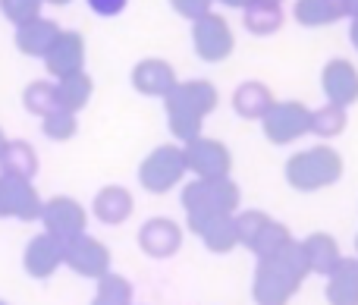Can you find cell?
<instances>
[{"label": "cell", "mask_w": 358, "mask_h": 305, "mask_svg": "<svg viewBox=\"0 0 358 305\" xmlns=\"http://www.w3.org/2000/svg\"><path fill=\"white\" fill-rule=\"evenodd\" d=\"M349 126V111L340 104H321L311 111V136L317 139H336Z\"/></svg>", "instance_id": "cell-28"}, {"label": "cell", "mask_w": 358, "mask_h": 305, "mask_svg": "<svg viewBox=\"0 0 358 305\" xmlns=\"http://www.w3.org/2000/svg\"><path fill=\"white\" fill-rule=\"evenodd\" d=\"M44 3H50V6H66V3H73V0H44Z\"/></svg>", "instance_id": "cell-40"}, {"label": "cell", "mask_w": 358, "mask_h": 305, "mask_svg": "<svg viewBox=\"0 0 358 305\" xmlns=\"http://www.w3.org/2000/svg\"><path fill=\"white\" fill-rule=\"evenodd\" d=\"M136 211V199L126 186L120 183H110V186H101L92 199V214L107 227H120L132 218Z\"/></svg>", "instance_id": "cell-17"}, {"label": "cell", "mask_w": 358, "mask_h": 305, "mask_svg": "<svg viewBox=\"0 0 358 305\" xmlns=\"http://www.w3.org/2000/svg\"><path fill=\"white\" fill-rule=\"evenodd\" d=\"M94 94V79L82 69L76 76H66V79H57V98H60V107L69 113H79L82 107H88Z\"/></svg>", "instance_id": "cell-25"}, {"label": "cell", "mask_w": 358, "mask_h": 305, "mask_svg": "<svg viewBox=\"0 0 358 305\" xmlns=\"http://www.w3.org/2000/svg\"><path fill=\"white\" fill-rule=\"evenodd\" d=\"M255 3H273V6H280L283 0H255Z\"/></svg>", "instance_id": "cell-41"}, {"label": "cell", "mask_w": 358, "mask_h": 305, "mask_svg": "<svg viewBox=\"0 0 358 305\" xmlns=\"http://www.w3.org/2000/svg\"><path fill=\"white\" fill-rule=\"evenodd\" d=\"M321 88L327 104H340V107H352L358 104V69L352 60L346 57H334L324 63L321 69Z\"/></svg>", "instance_id": "cell-13"}, {"label": "cell", "mask_w": 358, "mask_h": 305, "mask_svg": "<svg viewBox=\"0 0 358 305\" xmlns=\"http://www.w3.org/2000/svg\"><path fill=\"white\" fill-rule=\"evenodd\" d=\"M292 239L296 236L289 233V227L280 224V220H271V224L258 233V239L248 246V252H252L255 258H267V255H273V252H280L283 246H289Z\"/></svg>", "instance_id": "cell-30"}, {"label": "cell", "mask_w": 358, "mask_h": 305, "mask_svg": "<svg viewBox=\"0 0 358 305\" xmlns=\"http://www.w3.org/2000/svg\"><path fill=\"white\" fill-rule=\"evenodd\" d=\"M6 142H10V139H6V132H3V126H0V155H3V148H6Z\"/></svg>", "instance_id": "cell-39"}, {"label": "cell", "mask_w": 358, "mask_h": 305, "mask_svg": "<svg viewBox=\"0 0 358 305\" xmlns=\"http://www.w3.org/2000/svg\"><path fill=\"white\" fill-rule=\"evenodd\" d=\"M41 10H44V0H0V13H3L6 22H13V29L38 19Z\"/></svg>", "instance_id": "cell-33"}, {"label": "cell", "mask_w": 358, "mask_h": 305, "mask_svg": "<svg viewBox=\"0 0 358 305\" xmlns=\"http://www.w3.org/2000/svg\"><path fill=\"white\" fill-rule=\"evenodd\" d=\"M343 170H346L343 155L334 145L321 142V145H311V148L289 155L283 173H286V183L296 192H321V189L336 186L343 180Z\"/></svg>", "instance_id": "cell-4"}, {"label": "cell", "mask_w": 358, "mask_h": 305, "mask_svg": "<svg viewBox=\"0 0 358 305\" xmlns=\"http://www.w3.org/2000/svg\"><path fill=\"white\" fill-rule=\"evenodd\" d=\"M110 249L94 236H79L73 243H66V268L76 271L79 277L88 281H101L104 274H110Z\"/></svg>", "instance_id": "cell-12"}, {"label": "cell", "mask_w": 358, "mask_h": 305, "mask_svg": "<svg viewBox=\"0 0 358 305\" xmlns=\"http://www.w3.org/2000/svg\"><path fill=\"white\" fill-rule=\"evenodd\" d=\"M0 305H10V302H3V299H0Z\"/></svg>", "instance_id": "cell-43"}, {"label": "cell", "mask_w": 358, "mask_h": 305, "mask_svg": "<svg viewBox=\"0 0 358 305\" xmlns=\"http://www.w3.org/2000/svg\"><path fill=\"white\" fill-rule=\"evenodd\" d=\"M22 268H25V274L35 277V281L54 277L60 268H66V243H60L57 236H50V233H44V230L35 233L22 252Z\"/></svg>", "instance_id": "cell-11"}, {"label": "cell", "mask_w": 358, "mask_h": 305, "mask_svg": "<svg viewBox=\"0 0 358 305\" xmlns=\"http://www.w3.org/2000/svg\"><path fill=\"white\" fill-rule=\"evenodd\" d=\"M324 296H327V305H358V258L355 255H346L327 274Z\"/></svg>", "instance_id": "cell-21"}, {"label": "cell", "mask_w": 358, "mask_h": 305, "mask_svg": "<svg viewBox=\"0 0 358 305\" xmlns=\"http://www.w3.org/2000/svg\"><path fill=\"white\" fill-rule=\"evenodd\" d=\"M38 151L31 142H25V139H10L3 148V155H0V173L6 176H16V180H35L38 176Z\"/></svg>", "instance_id": "cell-22"}, {"label": "cell", "mask_w": 358, "mask_h": 305, "mask_svg": "<svg viewBox=\"0 0 358 305\" xmlns=\"http://www.w3.org/2000/svg\"><path fill=\"white\" fill-rule=\"evenodd\" d=\"M261 129L271 145H292L311 132V111L302 101H277L261 120Z\"/></svg>", "instance_id": "cell-6"}, {"label": "cell", "mask_w": 358, "mask_h": 305, "mask_svg": "<svg viewBox=\"0 0 358 305\" xmlns=\"http://www.w3.org/2000/svg\"><path fill=\"white\" fill-rule=\"evenodd\" d=\"M192 48H195L198 60L223 63L236 50V35L220 13H208L198 22H192Z\"/></svg>", "instance_id": "cell-9"}, {"label": "cell", "mask_w": 358, "mask_h": 305, "mask_svg": "<svg viewBox=\"0 0 358 305\" xmlns=\"http://www.w3.org/2000/svg\"><path fill=\"white\" fill-rule=\"evenodd\" d=\"M355 258H358V236H355Z\"/></svg>", "instance_id": "cell-42"}, {"label": "cell", "mask_w": 358, "mask_h": 305, "mask_svg": "<svg viewBox=\"0 0 358 305\" xmlns=\"http://www.w3.org/2000/svg\"><path fill=\"white\" fill-rule=\"evenodd\" d=\"M217 3H223V6H233V10H245V6H252L255 0H217Z\"/></svg>", "instance_id": "cell-37"}, {"label": "cell", "mask_w": 358, "mask_h": 305, "mask_svg": "<svg viewBox=\"0 0 358 305\" xmlns=\"http://www.w3.org/2000/svg\"><path fill=\"white\" fill-rule=\"evenodd\" d=\"M198 239L204 243V249L214 252V255H227L239 246V230H236V214L233 218H217L210 224H204L201 230L195 233Z\"/></svg>", "instance_id": "cell-24"}, {"label": "cell", "mask_w": 358, "mask_h": 305, "mask_svg": "<svg viewBox=\"0 0 358 305\" xmlns=\"http://www.w3.org/2000/svg\"><path fill=\"white\" fill-rule=\"evenodd\" d=\"M305 277H308V264L299 239H292L273 255L258 258L252 277V299L255 305H289L292 296L302 290Z\"/></svg>", "instance_id": "cell-1"}, {"label": "cell", "mask_w": 358, "mask_h": 305, "mask_svg": "<svg viewBox=\"0 0 358 305\" xmlns=\"http://www.w3.org/2000/svg\"><path fill=\"white\" fill-rule=\"evenodd\" d=\"M44 66L54 79H66V76H76L85 69V38L79 31L63 29L57 35V41L50 44L48 57H44Z\"/></svg>", "instance_id": "cell-16"}, {"label": "cell", "mask_w": 358, "mask_h": 305, "mask_svg": "<svg viewBox=\"0 0 358 305\" xmlns=\"http://www.w3.org/2000/svg\"><path fill=\"white\" fill-rule=\"evenodd\" d=\"M38 224L44 227V233L57 236L60 243H73V239L85 236L88 211L73 195H50V199H44V211Z\"/></svg>", "instance_id": "cell-7"}, {"label": "cell", "mask_w": 358, "mask_h": 305, "mask_svg": "<svg viewBox=\"0 0 358 305\" xmlns=\"http://www.w3.org/2000/svg\"><path fill=\"white\" fill-rule=\"evenodd\" d=\"M292 16L305 29H324V25H334L340 19H346V13H343L340 0H296L292 3Z\"/></svg>", "instance_id": "cell-23"}, {"label": "cell", "mask_w": 358, "mask_h": 305, "mask_svg": "<svg viewBox=\"0 0 358 305\" xmlns=\"http://www.w3.org/2000/svg\"><path fill=\"white\" fill-rule=\"evenodd\" d=\"M283 19H286L283 6H273V3H252L242 10V25L258 38L277 35L283 29Z\"/></svg>", "instance_id": "cell-26"}, {"label": "cell", "mask_w": 358, "mask_h": 305, "mask_svg": "<svg viewBox=\"0 0 358 305\" xmlns=\"http://www.w3.org/2000/svg\"><path fill=\"white\" fill-rule=\"evenodd\" d=\"M41 211H44V199L38 195L35 183L0 173V220L35 224V220H41Z\"/></svg>", "instance_id": "cell-10"}, {"label": "cell", "mask_w": 358, "mask_h": 305, "mask_svg": "<svg viewBox=\"0 0 358 305\" xmlns=\"http://www.w3.org/2000/svg\"><path fill=\"white\" fill-rule=\"evenodd\" d=\"M349 41H352V48L358 50V19H349Z\"/></svg>", "instance_id": "cell-38"}, {"label": "cell", "mask_w": 358, "mask_h": 305, "mask_svg": "<svg viewBox=\"0 0 358 305\" xmlns=\"http://www.w3.org/2000/svg\"><path fill=\"white\" fill-rule=\"evenodd\" d=\"M343 3V13H346L349 19H358V0H340Z\"/></svg>", "instance_id": "cell-36"}, {"label": "cell", "mask_w": 358, "mask_h": 305, "mask_svg": "<svg viewBox=\"0 0 358 305\" xmlns=\"http://www.w3.org/2000/svg\"><path fill=\"white\" fill-rule=\"evenodd\" d=\"M92 305H132V283L123 274H104L92 296Z\"/></svg>", "instance_id": "cell-29"}, {"label": "cell", "mask_w": 358, "mask_h": 305, "mask_svg": "<svg viewBox=\"0 0 358 305\" xmlns=\"http://www.w3.org/2000/svg\"><path fill=\"white\" fill-rule=\"evenodd\" d=\"M179 205L185 211V227L198 233L204 224L217 218H233L242 211V189L236 180H192L179 192Z\"/></svg>", "instance_id": "cell-3"}, {"label": "cell", "mask_w": 358, "mask_h": 305, "mask_svg": "<svg viewBox=\"0 0 358 305\" xmlns=\"http://www.w3.org/2000/svg\"><path fill=\"white\" fill-rule=\"evenodd\" d=\"M185 173H189V167H185L182 145L167 142L151 148L142 157V164H138V186L151 195H167L185 180Z\"/></svg>", "instance_id": "cell-5"}, {"label": "cell", "mask_w": 358, "mask_h": 305, "mask_svg": "<svg viewBox=\"0 0 358 305\" xmlns=\"http://www.w3.org/2000/svg\"><path fill=\"white\" fill-rule=\"evenodd\" d=\"M271 214L267 211H258V208H242L239 214H236V230H239V246H252L255 239H258V233L264 230L267 224H271Z\"/></svg>", "instance_id": "cell-32"}, {"label": "cell", "mask_w": 358, "mask_h": 305, "mask_svg": "<svg viewBox=\"0 0 358 305\" xmlns=\"http://www.w3.org/2000/svg\"><path fill=\"white\" fill-rule=\"evenodd\" d=\"M273 104H277V98H273L271 85H264L258 79L239 82L233 92V111L242 120H264Z\"/></svg>", "instance_id": "cell-20"}, {"label": "cell", "mask_w": 358, "mask_h": 305, "mask_svg": "<svg viewBox=\"0 0 358 305\" xmlns=\"http://www.w3.org/2000/svg\"><path fill=\"white\" fill-rule=\"evenodd\" d=\"M85 3H88V10H92L94 16L113 19V16H120V13H126L129 0H85Z\"/></svg>", "instance_id": "cell-35"}, {"label": "cell", "mask_w": 358, "mask_h": 305, "mask_svg": "<svg viewBox=\"0 0 358 305\" xmlns=\"http://www.w3.org/2000/svg\"><path fill=\"white\" fill-rule=\"evenodd\" d=\"M22 107L31 113V117L44 120L48 113H54L60 107V98H57V82L48 79H35L22 88Z\"/></svg>", "instance_id": "cell-27"}, {"label": "cell", "mask_w": 358, "mask_h": 305, "mask_svg": "<svg viewBox=\"0 0 358 305\" xmlns=\"http://www.w3.org/2000/svg\"><path fill=\"white\" fill-rule=\"evenodd\" d=\"M41 132L50 142H69V139L79 132V113H69V111H63V107H57L54 113H48V117L41 120Z\"/></svg>", "instance_id": "cell-31"}, {"label": "cell", "mask_w": 358, "mask_h": 305, "mask_svg": "<svg viewBox=\"0 0 358 305\" xmlns=\"http://www.w3.org/2000/svg\"><path fill=\"white\" fill-rule=\"evenodd\" d=\"M167 3L173 6L176 16L189 19V22H198L201 16L214 13V3H217V0H167Z\"/></svg>", "instance_id": "cell-34"}, {"label": "cell", "mask_w": 358, "mask_h": 305, "mask_svg": "<svg viewBox=\"0 0 358 305\" xmlns=\"http://www.w3.org/2000/svg\"><path fill=\"white\" fill-rule=\"evenodd\" d=\"M136 239L148 258H173L182 249V227L173 218H148L138 227Z\"/></svg>", "instance_id": "cell-14"}, {"label": "cell", "mask_w": 358, "mask_h": 305, "mask_svg": "<svg viewBox=\"0 0 358 305\" xmlns=\"http://www.w3.org/2000/svg\"><path fill=\"white\" fill-rule=\"evenodd\" d=\"M220 104V92L214 82L208 79H185L179 82L173 92L164 98V113H167V126L173 132L179 145L192 142L201 136L204 120L217 111Z\"/></svg>", "instance_id": "cell-2"}, {"label": "cell", "mask_w": 358, "mask_h": 305, "mask_svg": "<svg viewBox=\"0 0 358 305\" xmlns=\"http://www.w3.org/2000/svg\"><path fill=\"white\" fill-rule=\"evenodd\" d=\"M129 82L138 94H145V98H161V101L179 85L173 63L161 60V57H145V60H138L129 73Z\"/></svg>", "instance_id": "cell-15"}, {"label": "cell", "mask_w": 358, "mask_h": 305, "mask_svg": "<svg viewBox=\"0 0 358 305\" xmlns=\"http://www.w3.org/2000/svg\"><path fill=\"white\" fill-rule=\"evenodd\" d=\"M60 25L54 22V19H44V16H38V19H31V22H25V25H16L13 29V44H16V50L19 54H25V57H48V50H50V44L57 41V35H60Z\"/></svg>", "instance_id": "cell-19"}, {"label": "cell", "mask_w": 358, "mask_h": 305, "mask_svg": "<svg viewBox=\"0 0 358 305\" xmlns=\"http://www.w3.org/2000/svg\"><path fill=\"white\" fill-rule=\"evenodd\" d=\"M299 246H302V255H305V264H308V274H321V277H327L330 271L336 268V264L343 262V249H340V243H336L330 233H324V230H315V233H308V236H302L299 239Z\"/></svg>", "instance_id": "cell-18"}, {"label": "cell", "mask_w": 358, "mask_h": 305, "mask_svg": "<svg viewBox=\"0 0 358 305\" xmlns=\"http://www.w3.org/2000/svg\"><path fill=\"white\" fill-rule=\"evenodd\" d=\"M182 155H185V167H189V173L195 180H223L233 170V155H229V148L220 139L198 136L182 145Z\"/></svg>", "instance_id": "cell-8"}]
</instances>
